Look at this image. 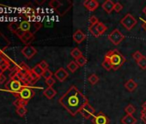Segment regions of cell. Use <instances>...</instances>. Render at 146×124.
<instances>
[{"mask_svg": "<svg viewBox=\"0 0 146 124\" xmlns=\"http://www.w3.org/2000/svg\"><path fill=\"white\" fill-rule=\"evenodd\" d=\"M102 7L108 14H111V12L113 11L114 8V3L111 1V0H107V1H105L102 5Z\"/></svg>", "mask_w": 146, "mask_h": 124, "instance_id": "14", "label": "cell"}, {"mask_svg": "<svg viewBox=\"0 0 146 124\" xmlns=\"http://www.w3.org/2000/svg\"><path fill=\"white\" fill-rule=\"evenodd\" d=\"M120 23L125 29L131 30L133 27L137 24V20L131 14L128 13L120 20Z\"/></svg>", "mask_w": 146, "mask_h": 124, "instance_id": "4", "label": "cell"}, {"mask_svg": "<svg viewBox=\"0 0 146 124\" xmlns=\"http://www.w3.org/2000/svg\"><path fill=\"white\" fill-rule=\"evenodd\" d=\"M5 82H6V77L3 73H0V84H4Z\"/></svg>", "mask_w": 146, "mask_h": 124, "instance_id": "45", "label": "cell"}, {"mask_svg": "<svg viewBox=\"0 0 146 124\" xmlns=\"http://www.w3.org/2000/svg\"><path fill=\"white\" fill-rule=\"evenodd\" d=\"M95 109L90 105V103H88L87 104H85L84 106V108L81 109L80 111V114L82 115V116L85 119H90V117H94V115H95Z\"/></svg>", "mask_w": 146, "mask_h": 124, "instance_id": "7", "label": "cell"}, {"mask_svg": "<svg viewBox=\"0 0 146 124\" xmlns=\"http://www.w3.org/2000/svg\"><path fill=\"white\" fill-rule=\"evenodd\" d=\"M25 33H26V32H24L23 29H21L19 28V29L17 30V32L15 33V35H17V37L20 39L21 37H23V36L24 35V34H25Z\"/></svg>", "mask_w": 146, "mask_h": 124, "instance_id": "43", "label": "cell"}, {"mask_svg": "<svg viewBox=\"0 0 146 124\" xmlns=\"http://www.w3.org/2000/svg\"><path fill=\"white\" fill-rule=\"evenodd\" d=\"M10 45H11V41L8 40V38L0 32V54L4 53L5 50H6Z\"/></svg>", "mask_w": 146, "mask_h": 124, "instance_id": "10", "label": "cell"}, {"mask_svg": "<svg viewBox=\"0 0 146 124\" xmlns=\"http://www.w3.org/2000/svg\"><path fill=\"white\" fill-rule=\"evenodd\" d=\"M143 29H145V31H146V21H144L143 22Z\"/></svg>", "mask_w": 146, "mask_h": 124, "instance_id": "48", "label": "cell"}, {"mask_svg": "<svg viewBox=\"0 0 146 124\" xmlns=\"http://www.w3.org/2000/svg\"><path fill=\"white\" fill-rule=\"evenodd\" d=\"M31 85L29 82L26 80H15V79H10L5 84V89L6 91L16 94L19 92L24 87H31Z\"/></svg>", "mask_w": 146, "mask_h": 124, "instance_id": "3", "label": "cell"}, {"mask_svg": "<svg viewBox=\"0 0 146 124\" xmlns=\"http://www.w3.org/2000/svg\"><path fill=\"white\" fill-rule=\"evenodd\" d=\"M34 28H35V29H34V31L32 32L33 34H35V32H37V31L41 28V23H40V22H35V24H34Z\"/></svg>", "mask_w": 146, "mask_h": 124, "instance_id": "41", "label": "cell"}, {"mask_svg": "<svg viewBox=\"0 0 146 124\" xmlns=\"http://www.w3.org/2000/svg\"><path fill=\"white\" fill-rule=\"evenodd\" d=\"M78 67H79V66L77 64V62L74 61V60L70 61V63L67 65V68H68V69L70 70V72H71V73H75V72L78 69Z\"/></svg>", "mask_w": 146, "mask_h": 124, "instance_id": "20", "label": "cell"}, {"mask_svg": "<svg viewBox=\"0 0 146 124\" xmlns=\"http://www.w3.org/2000/svg\"><path fill=\"white\" fill-rule=\"evenodd\" d=\"M143 13H144V14L146 15V5H145V7H144V8L143 9Z\"/></svg>", "mask_w": 146, "mask_h": 124, "instance_id": "49", "label": "cell"}, {"mask_svg": "<svg viewBox=\"0 0 146 124\" xmlns=\"http://www.w3.org/2000/svg\"><path fill=\"white\" fill-rule=\"evenodd\" d=\"M19 27H20V29H23L24 32H29V31H30V29H31V23H30V22H29V21H23V22L20 23Z\"/></svg>", "mask_w": 146, "mask_h": 124, "instance_id": "19", "label": "cell"}, {"mask_svg": "<svg viewBox=\"0 0 146 124\" xmlns=\"http://www.w3.org/2000/svg\"><path fill=\"white\" fill-rule=\"evenodd\" d=\"M123 10V5L119 3V2H117V3H114V8H113V11H115L116 12H119Z\"/></svg>", "mask_w": 146, "mask_h": 124, "instance_id": "38", "label": "cell"}, {"mask_svg": "<svg viewBox=\"0 0 146 124\" xmlns=\"http://www.w3.org/2000/svg\"><path fill=\"white\" fill-rule=\"evenodd\" d=\"M70 55H71L73 58H74L75 59H78L79 57H81L83 54H82V52L79 50V48L76 47V48H74V49H72V50H71Z\"/></svg>", "mask_w": 146, "mask_h": 124, "instance_id": "23", "label": "cell"}, {"mask_svg": "<svg viewBox=\"0 0 146 124\" xmlns=\"http://www.w3.org/2000/svg\"><path fill=\"white\" fill-rule=\"evenodd\" d=\"M35 39V36H34V34L31 32V31H29V32H26L24 34V35L23 37L20 38V40L22 41L23 43L24 44H29L31 41H33Z\"/></svg>", "mask_w": 146, "mask_h": 124, "instance_id": "16", "label": "cell"}, {"mask_svg": "<svg viewBox=\"0 0 146 124\" xmlns=\"http://www.w3.org/2000/svg\"><path fill=\"white\" fill-rule=\"evenodd\" d=\"M141 119L143 121V123L146 124V110H144V109H143L141 111Z\"/></svg>", "mask_w": 146, "mask_h": 124, "instance_id": "44", "label": "cell"}, {"mask_svg": "<svg viewBox=\"0 0 146 124\" xmlns=\"http://www.w3.org/2000/svg\"><path fill=\"white\" fill-rule=\"evenodd\" d=\"M93 124H109V118L102 112H99L96 115H94L92 119Z\"/></svg>", "mask_w": 146, "mask_h": 124, "instance_id": "8", "label": "cell"}, {"mask_svg": "<svg viewBox=\"0 0 146 124\" xmlns=\"http://www.w3.org/2000/svg\"><path fill=\"white\" fill-rule=\"evenodd\" d=\"M122 124H136L137 119L132 115H126L121 119Z\"/></svg>", "mask_w": 146, "mask_h": 124, "instance_id": "17", "label": "cell"}, {"mask_svg": "<svg viewBox=\"0 0 146 124\" xmlns=\"http://www.w3.org/2000/svg\"><path fill=\"white\" fill-rule=\"evenodd\" d=\"M86 39V35L80 29L77 30L73 35V40L78 44H81Z\"/></svg>", "mask_w": 146, "mask_h": 124, "instance_id": "13", "label": "cell"}, {"mask_svg": "<svg viewBox=\"0 0 146 124\" xmlns=\"http://www.w3.org/2000/svg\"><path fill=\"white\" fill-rule=\"evenodd\" d=\"M14 95L17 98L23 99V100H26L29 102L35 96V91L33 90L32 87H24L19 92H17Z\"/></svg>", "mask_w": 146, "mask_h": 124, "instance_id": "6", "label": "cell"}, {"mask_svg": "<svg viewBox=\"0 0 146 124\" xmlns=\"http://www.w3.org/2000/svg\"><path fill=\"white\" fill-rule=\"evenodd\" d=\"M102 67L105 70H107V71H111V70H113L112 66H111V64H110V61H109V59H108L107 57H105L104 59H103V61L102 62Z\"/></svg>", "mask_w": 146, "mask_h": 124, "instance_id": "21", "label": "cell"}, {"mask_svg": "<svg viewBox=\"0 0 146 124\" xmlns=\"http://www.w3.org/2000/svg\"><path fill=\"white\" fill-rule=\"evenodd\" d=\"M46 84L48 87H52V85L55 84V79L52 78H50L48 79H46Z\"/></svg>", "mask_w": 146, "mask_h": 124, "instance_id": "42", "label": "cell"}, {"mask_svg": "<svg viewBox=\"0 0 146 124\" xmlns=\"http://www.w3.org/2000/svg\"><path fill=\"white\" fill-rule=\"evenodd\" d=\"M22 53L23 55L27 58L28 59H32L36 53H37V50L33 47V46H30V45H27L25 46L23 49H22Z\"/></svg>", "mask_w": 146, "mask_h": 124, "instance_id": "9", "label": "cell"}, {"mask_svg": "<svg viewBox=\"0 0 146 124\" xmlns=\"http://www.w3.org/2000/svg\"><path fill=\"white\" fill-rule=\"evenodd\" d=\"M56 79L59 81V82H64L69 76V73L65 71V69H64L63 67H60L59 69H58L55 73H54Z\"/></svg>", "mask_w": 146, "mask_h": 124, "instance_id": "11", "label": "cell"}, {"mask_svg": "<svg viewBox=\"0 0 146 124\" xmlns=\"http://www.w3.org/2000/svg\"><path fill=\"white\" fill-rule=\"evenodd\" d=\"M84 6L90 11H95L99 7V3L96 0H86L84 2Z\"/></svg>", "mask_w": 146, "mask_h": 124, "instance_id": "12", "label": "cell"}, {"mask_svg": "<svg viewBox=\"0 0 146 124\" xmlns=\"http://www.w3.org/2000/svg\"><path fill=\"white\" fill-rule=\"evenodd\" d=\"M143 54L141 53V52H139V51H136L133 54H132V57H133V59L137 62V61H139L142 58H143Z\"/></svg>", "mask_w": 146, "mask_h": 124, "instance_id": "36", "label": "cell"}, {"mask_svg": "<svg viewBox=\"0 0 146 124\" xmlns=\"http://www.w3.org/2000/svg\"><path fill=\"white\" fill-rule=\"evenodd\" d=\"M39 66L45 71L46 69H48V64H47V62L46 60H41L40 63H39Z\"/></svg>", "mask_w": 146, "mask_h": 124, "instance_id": "40", "label": "cell"}, {"mask_svg": "<svg viewBox=\"0 0 146 124\" xmlns=\"http://www.w3.org/2000/svg\"><path fill=\"white\" fill-rule=\"evenodd\" d=\"M142 108H143V109H144V110H146V101L143 103V105H142Z\"/></svg>", "mask_w": 146, "mask_h": 124, "instance_id": "47", "label": "cell"}, {"mask_svg": "<svg viewBox=\"0 0 146 124\" xmlns=\"http://www.w3.org/2000/svg\"><path fill=\"white\" fill-rule=\"evenodd\" d=\"M137 86V84L133 80V79H129L125 83V88L128 91H133Z\"/></svg>", "mask_w": 146, "mask_h": 124, "instance_id": "18", "label": "cell"}, {"mask_svg": "<svg viewBox=\"0 0 146 124\" xmlns=\"http://www.w3.org/2000/svg\"><path fill=\"white\" fill-rule=\"evenodd\" d=\"M96 28H97V29H98L99 33L101 34V35H103V34L107 31V29H108L107 26H106L104 23H99L96 25Z\"/></svg>", "mask_w": 146, "mask_h": 124, "instance_id": "27", "label": "cell"}, {"mask_svg": "<svg viewBox=\"0 0 146 124\" xmlns=\"http://www.w3.org/2000/svg\"><path fill=\"white\" fill-rule=\"evenodd\" d=\"M89 22H90V26H95V25H97L100 23L98 18L96 16L90 17V18L89 19Z\"/></svg>", "mask_w": 146, "mask_h": 124, "instance_id": "34", "label": "cell"}, {"mask_svg": "<svg viewBox=\"0 0 146 124\" xmlns=\"http://www.w3.org/2000/svg\"><path fill=\"white\" fill-rule=\"evenodd\" d=\"M18 66H19V69H20V70H21V69H22V70H26V71H28V72H30V71L32 70V69H30V68L24 63V62H21V63H20Z\"/></svg>", "mask_w": 146, "mask_h": 124, "instance_id": "39", "label": "cell"}, {"mask_svg": "<svg viewBox=\"0 0 146 124\" xmlns=\"http://www.w3.org/2000/svg\"><path fill=\"white\" fill-rule=\"evenodd\" d=\"M58 103L71 115H76L80 113L85 104L89 103V99L84 95L75 85H71L68 91L58 99Z\"/></svg>", "mask_w": 146, "mask_h": 124, "instance_id": "1", "label": "cell"}, {"mask_svg": "<svg viewBox=\"0 0 146 124\" xmlns=\"http://www.w3.org/2000/svg\"><path fill=\"white\" fill-rule=\"evenodd\" d=\"M89 30H90V32L91 33V35H93L95 37H99V36H101V34L99 33V31H98V29H97V28H96V25H95V26H90Z\"/></svg>", "mask_w": 146, "mask_h": 124, "instance_id": "29", "label": "cell"}, {"mask_svg": "<svg viewBox=\"0 0 146 124\" xmlns=\"http://www.w3.org/2000/svg\"><path fill=\"white\" fill-rule=\"evenodd\" d=\"M28 103H29V102L26 101V100L17 98V99L14 102V105H15L17 108H19V107H25V106L28 104Z\"/></svg>", "mask_w": 146, "mask_h": 124, "instance_id": "24", "label": "cell"}, {"mask_svg": "<svg viewBox=\"0 0 146 124\" xmlns=\"http://www.w3.org/2000/svg\"><path fill=\"white\" fill-rule=\"evenodd\" d=\"M125 111L126 115H133L136 112V108L132 104H128L125 108Z\"/></svg>", "mask_w": 146, "mask_h": 124, "instance_id": "26", "label": "cell"}, {"mask_svg": "<svg viewBox=\"0 0 146 124\" xmlns=\"http://www.w3.org/2000/svg\"><path fill=\"white\" fill-rule=\"evenodd\" d=\"M108 38L113 45L117 46V45L120 44L121 41H123V40L125 39V35L120 32L119 29H115L108 35Z\"/></svg>", "mask_w": 146, "mask_h": 124, "instance_id": "5", "label": "cell"}, {"mask_svg": "<svg viewBox=\"0 0 146 124\" xmlns=\"http://www.w3.org/2000/svg\"><path fill=\"white\" fill-rule=\"evenodd\" d=\"M32 72H34L35 74H37L38 76H42V74H43V73H44V70L39 66V64L38 65H36L35 67H34L33 68H32Z\"/></svg>", "mask_w": 146, "mask_h": 124, "instance_id": "28", "label": "cell"}, {"mask_svg": "<svg viewBox=\"0 0 146 124\" xmlns=\"http://www.w3.org/2000/svg\"><path fill=\"white\" fill-rule=\"evenodd\" d=\"M52 73L49 69L45 70L44 73H43V74H42V77L45 78V79H50V78H52Z\"/></svg>", "mask_w": 146, "mask_h": 124, "instance_id": "37", "label": "cell"}, {"mask_svg": "<svg viewBox=\"0 0 146 124\" xmlns=\"http://www.w3.org/2000/svg\"><path fill=\"white\" fill-rule=\"evenodd\" d=\"M88 80H89V82H90V85H95L96 84H97V83H98V81H99V77H98L96 74L92 73V74H90V75L89 76Z\"/></svg>", "mask_w": 146, "mask_h": 124, "instance_id": "22", "label": "cell"}, {"mask_svg": "<svg viewBox=\"0 0 146 124\" xmlns=\"http://www.w3.org/2000/svg\"><path fill=\"white\" fill-rule=\"evenodd\" d=\"M29 75H30V78H31V80H32V84H34L35 82H36L37 80L40 79V76H38L37 74H35L34 72H32V70L29 72Z\"/></svg>", "mask_w": 146, "mask_h": 124, "instance_id": "35", "label": "cell"}, {"mask_svg": "<svg viewBox=\"0 0 146 124\" xmlns=\"http://www.w3.org/2000/svg\"><path fill=\"white\" fill-rule=\"evenodd\" d=\"M19 28H20L19 25H18L17 23H15V22H13V23H11L9 24V29H10L11 32H13V33H16L17 30Z\"/></svg>", "mask_w": 146, "mask_h": 124, "instance_id": "33", "label": "cell"}, {"mask_svg": "<svg viewBox=\"0 0 146 124\" xmlns=\"http://www.w3.org/2000/svg\"><path fill=\"white\" fill-rule=\"evenodd\" d=\"M105 57H107L109 59L112 68L114 71H117L118 69H119L122 67V65L125 62V57L116 49L107 53Z\"/></svg>", "mask_w": 146, "mask_h": 124, "instance_id": "2", "label": "cell"}, {"mask_svg": "<svg viewBox=\"0 0 146 124\" xmlns=\"http://www.w3.org/2000/svg\"><path fill=\"white\" fill-rule=\"evenodd\" d=\"M3 54H4V53H2L1 54H0V64H1L2 62H3V61L5 60V58H4Z\"/></svg>", "mask_w": 146, "mask_h": 124, "instance_id": "46", "label": "cell"}, {"mask_svg": "<svg viewBox=\"0 0 146 124\" xmlns=\"http://www.w3.org/2000/svg\"><path fill=\"white\" fill-rule=\"evenodd\" d=\"M49 5L52 9H58L62 5V4H61V2L58 1V0H52V1L49 3Z\"/></svg>", "mask_w": 146, "mask_h": 124, "instance_id": "32", "label": "cell"}, {"mask_svg": "<svg viewBox=\"0 0 146 124\" xmlns=\"http://www.w3.org/2000/svg\"><path fill=\"white\" fill-rule=\"evenodd\" d=\"M137 63L138 67H139L141 69L145 70V69H146V57H145V56H143V58H142L139 61H137Z\"/></svg>", "mask_w": 146, "mask_h": 124, "instance_id": "30", "label": "cell"}, {"mask_svg": "<svg viewBox=\"0 0 146 124\" xmlns=\"http://www.w3.org/2000/svg\"><path fill=\"white\" fill-rule=\"evenodd\" d=\"M56 94H57V91L52 87H47L43 91V95L48 99H52L56 96Z\"/></svg>", "mask_w": 146, "mask_h": 124, "instance_id": "15", "label": "cell"}, {"mask_svg": "<svg viewBox=\"0 0 146 124\" xmlns=\"http://www.w3.org/2000/svg\"><path fill=\"white\" fill-rule=\"evenodd\" d=\"M28 110L25 107H19V108H17V114L21 116V117H23L26 114H27Z\"/></svg>", "mask_w": 146, "mask_h": 124, "instance_id": "31", "label": "cell"}, {"mask_svg": "<svg viewBox=\"0 0 146 124\" xmlns=\"http://www.w3.org/2000/svg\"><path fill=\"white\" fill-rule=\"evenodd\" d=\"M77 62V64L79 66V67H84V65H86V63L88 62V59L86 57H84V55H82L81 57H79L78 59H77L75 60Z\"/></svg>", "mask_w": 146, "mask_h": 124, "instance_id": "25", "label": "cell"}]
</instances>
